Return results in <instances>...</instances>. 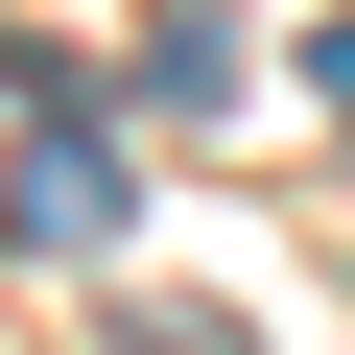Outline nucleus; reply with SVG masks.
Masks as SVG:
<instances>
[{
    "label": "nucleus",
    "mask_w": 355,
    "mask_h": 355,
    "mask_svg": "<svg viewBox=\"0 0 355 355\" xmlns=\"http://www.w3.org/2000/svg\"><path fill=\"white\" fill-rule=\"evenodd\" d=\"M24 237H48V261H71V237H119V166H95V142H48V166H24Z\"/></svg>",
    "instance_id": "nucleus-1"
}]
</instances>
